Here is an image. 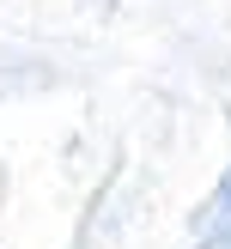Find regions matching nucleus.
<instances>
[{
    "label": "nucleus",
    "mask_w": 231,
    "mask_h": 249,
    "mask_svg": "<svg viewBox=\"0 0 231 249\" xmlns=\"http://www.w3.org/2000/svg\"><path fill=\"white\" fill-rule=\"evenodd\" d=\"M201 249H231V225H219L213 237H201Z\"/></svg>",
    "instance_id": "f03ea898"
},
{
    "label": "nucleus",
    "mask_w": 231,
    "mask_h": 249,
    "mask_svg": "<svg viewBox=\"0 0 231 249\" xmlns=\"http://www.w3.org/2000/svg\"><path fill=\"white\" fill-rule=\"evenodd\" d=\"M201 219H225V225H231V170H225V177H219V189L207 195V207H201Z\"/></svg>",
    "instance_id": "f257e3e1"
}]
</instances>
